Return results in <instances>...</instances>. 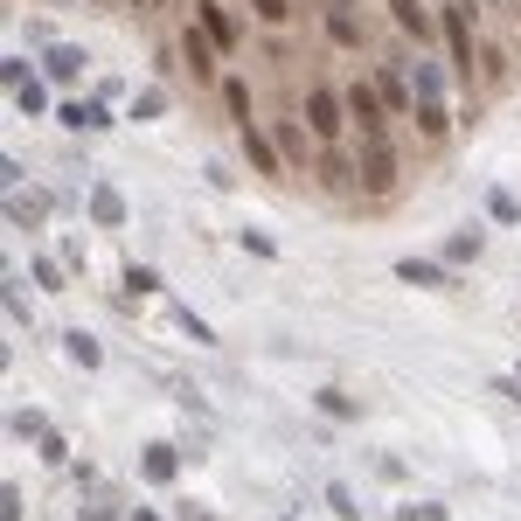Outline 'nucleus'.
<instances>
[{"label":"nucleus","instance_id":"1","mask_svg":"<svg viewBox=\"0 0 521 521\" xmlns=\"http://www.w3.org/2000/svg\"><path fill=\"white\" fill-rule=\"evenodd\" d=\"M341 126H348V98H334V91L320 84V91L306 98V132H320V146H334Z\"/></svg>","mask_w":521,"mask_h":521},{"label":"nucleus","instance_id":"2","mask_svg":"<svg viewBox=\"0 0 521 521\" xmlns=\"http://www.w3.org/2000/svg\"><path fill=\"white\" fill-rule=\"evenodd\" d=\"M362 188H376V195H390V188H396V153H390V139H369V153H362Z\"/></svg>","mask_w":521,"mask_h":521},{"label":"nucleus","instance_id":"3","mask_svg":"<svg viewBox=\"0 0 521 521\" xmlns=\"http://www.w3.org/2000/svg\"><path fill=\"white\" fill-rule=\"evenodd\" d=\"M445 42H452L459 70H473V7H466V0H452V7H445Z\"/></svg>","mask_w":521,"mask_h":521},{"label":"nucleus","instance_id":"4","mask_svg":"<svg viewBox=\"0 0 521 521\" xmlns=\"http://www.w3.org/2000/svg\"><path fill=\"white\" fill-rule=\"evenodd\" d=\"M348 119L369 132V139H383V98H376V84H355L348 91Z\"/></svg>","mask_w":521,"mask_h":521},{"label":"nucleus","instance_id":"5","mask_svg":"<svg viewBox=\"0 0 521 521\" xmlns=\"http://www.w3.org/2000/svg\"><path fill=\"white\" fill-rule=\"evenodd\" d=\"M139 473H146L153 487H167V480L181 473V452H174V445H146V452H139Z\"/></svg>","mask_w":521,"mask_h":521},{"label":"nucleus","instance_id":"6","mask_svg":"<svg viewBox=\"0 0 521 521\" xmlns=\"http://www.w3.org/2000/svg\"><path fill=\"white\" fill-rule=\"evenodd\" d=\"M396 28L410 35V42H431V14H424V0H390Z\"/></svg>","mask_w":521,"mask_h":521},{"label":"nucleus","instance_id":"7","mask_svg":"<svg viewBox=\"0 0 521 521\" xmlns=\"http://www.w3.org/2000/svg\"><path fill=\"white\" fill-rule=\"evenodd\" d=\"M181 56H188V70H195L202 84L216 77V56H209V35H202V28H188V35H181Z\"/></svg>","mask_w":521,"mask_h":521},{"label":"nucleus","instance_id":"8","mask_svg":"<svg viewBox=\"0 0 521 521\" xmlns=\"http://www.w3.org/2000/svg\"><path fill=\"white\" fill-rule=\"evenodd\" d=\"M91 223H105V230H119V223H126V202H119V188H91Z\"/></svg>","mask_w":521,"mask_h":521},{"label":"nucleus","instance_id":"9","mask_svg":"<svg viewBox=\"0 0 521 521\" xmlns=\"http://www.w3.org/2000/svg\"><path fill=\"white\" fill-rule=\"evenodd\" d=\"M202 35H209L216 49H230V42H237V28H230V14H223V7H209V0H202Z\"/></svg>","mask_w":521,"mask_h":521},{"label":"nucleus","instance_id":"10","mask_svg":"<svg viewBox=\"0 0 521 521\" xmlns=\"http://www.w3.org/2000/svg\"><path fill=\"white\" fill-rule=\"evenodd\" d=\"M42 70H49V77H77V70H84V49H70V42H56V49L42 56Z\"/></svg>","mask_w":521,"mask_h":521},{"label":"nucleus","instance_id":"11","mask_svg":"<svg viewBox=\"0 0 521 521\" xmlns=\"http://www.w3.org/2000/svg\"><path fill=\"white\" fill-rule=\"evenodd\" d=\"M63 348H70V362H84V369H98V362H105V348H98L84 327H70V334H63Z\"/></svg>","mask_w":521,"mask_h":521},{"label":"nucleus","instance_id":"12","mask_svg":"<svg viewBox=\"0 0 521 521\" xmlns=\"http://www.w3.org/2000/svg\"><path fill=\"white\" fill-rule=\"evenodd\" d=\"M244 153H251V167H264V174H278V160H285L264 132H244Z\"/></svg>","mask_w":521,"mask_h":521},{"label":"nucleus","instance_id":"13","mask_svg":"<svg viewBox=\"0 0 521 521\" xmlns=\"http://www.w3.org/2000/svg\"><path fill=\"white\" fill-rule=\"evenodd\" d=\"M320 181H327V188H355V167H348V160L327 146V153H320Z\"/></svg>","mask_w":521,"mask_h":521},{"label":"nucleus","instance_id":"14","mask_svg":"<svg viewBox=\"0 0 521 521\" xmlns=\"http://www.w3.org/2000/svg\"><path fill=\"white\" fill-rule=\"evenodd\" d=\"M396 278H403V285H445V271L424 264V258H403V264H396Z\"/></svg>","mask_w":521,"mask_h":521},{"label":"nucleus","instance_id":"15","mask_svg":"<svg viewBox=\"0 0 521 521\" xmlns=\"http://www.w3.org/2000/svg\"><path fill=\"white\" fill-rule=\"evenodd\" d=\"M14 105H21L28 119H42V112H49V91H42V84L28 77V84H14Z\"/></svg>","mask_w":521,"mask_h":521},{"label":"nucleus","instance_id":"16","mask_svg":"<svg viewBox=\"0 0 521 521\" xmlns=\"http://www.w3.org/2000/svg\"><path fill=\"white\" fill-rule=\"evenodd\" d=\"M327 35H334L341 49H362V21H355V14H334V21H327Z\"/></svg>","mask_w":521,"mask_h":521},{"label":"nucleus","instance_id":"17","mask_svg":"<svg viewBox=\"0 0 521 521\" xmlns=\"http://www.w3.org/2000/svg\"><path fill=\"white\" fill-rule=\"evenodd\" d=\"M223 105H230V112H237V119H244V132H251V91H244V84H237V77H230V84H223Z\"/></svg>","mask_w":521,"mask_h":521},{"label":"nucleus","instance_id":"18","mask_svg":"<svg viewBox=\"0 0 521 521\" xmlns=\"http://www.w3.org/2000/svg\"><path fill=\"white\" fill-rule=\"evenodd\" d=\"M278 153L285 160H306V126H278Z\"/></svg>","mask_w":521,"mask_h":521},{"label":"nucleus","instance_id":"19","mask_svg":"<svg viewBox=\"0 0 521 521\" xmlns=\"http://www.w3.org/2000/svg\"><path fill=\"white\" fill-rule=\"evenodd\" d=\"M417 126H424V139H445V112H438V105H417Z\"/></svg>","mask_w":521,"mask_h":521},{"label":"nucleus","instance_id":"20","mask_svg":"<svg viewBox=\"0 0 521 521\" xmlns=\"http://www.w3.org/2000/svg\"><path fill=\"white\" fill-rule=\"evenodd\" d=\"M160 112H167L160 91H139V98H132V119H160Z\"/></svg>","mask_w":521,"mask_h":521},{"label":"nucleus","instance_id":"21","mask_svg":"<svg viewBox=\"0 0 521 521\" xmlns=\"http://www.w3.org/2000/svg\"><path fill=\"white\" fill-rule=\"evenodd\" d=\"M320 410H327V417H362V410H355L341 390H320Z\"/></svg>","mask_w":521,"mask_h":521},{"label":"nucleus","instance_id":"22","mask_svg":"<svg viewBox=\"0 0 521 521\" xmlns=\"http://www.w3.org/2000/svg\"><path fill=\"white\" fill-rule=\"evenodd\" d=\"M466 258H480V237H473V230H459V237H452V264H466Z\"/></svg>","mask_w":521,"mask_h":521},{"label":"nucleus","instance_id":"23","mask_svg":"<svg viewBox=\"0 0 521 521\" xmlns=\"http://www.w3.org/2000/svg\"><path fill=\"white\" fill-rule=\"evenodd\" d=\"M327 508H334L341 521H355V494H348V487H327Z\"/></svg>","mask_w":521,"mask_h":521},{"label":"nucleus","instance_id":"24","mask_svg":"<svg viewBox=\"0 0 521 521\" xmlns=\"http://www.w3.org/2000/svg\"><path fill=\"white\" fill-rule=\"evenodd\" d=\"M244 251H251V258H278V244H271L264 230H244Z\"/></svg>","mask_w":521,"mask_h":521},{"label":"nucleus","instance_id":"25","mask_svg":"<svg viewBox=\"0 0 521 521\" xmlns=\"http://www.w3.org/2000/svg\"><path fill=\"white\" fill-rule=\"evenodd\" d=\"M0 521H21V487H7V494H0Z\"/></svg>","mask_w":521,"mask_h":521},{"label":"nucleus","instance_id":"26","mask_svg":"<svg viewBox=\"0 0 521 521\" xmlns=\"http://www.w3.org/2000/svg\"><path fill=\"white\" fill-rule=\"evenodd\" d=\"M396 521H445V508H438V501H431V508H403Z\"/></svg>","mask_w":521,"mask_h":521},{"label":"nucleus","instance_id":"27","mask_svg":"<svg viewBox=\"0 0 521 521\" xmlns=\"http://www.w3.org/2000/svg\"><path fill=\"white\" fill-rule=\"evenodd\" d=\"M251 7H258L264 21H285V14H292V7H285V0H251Z\"/></svg>","mask_w":521,"mask_h":521},{"label":"nucleus","instance_id":"28","mask_svg":"<svg viewBox=\"0 0 521 521\" xmlns=\"http://www.w3.org/2000/svg\"><path fill=\"white\" fill-rule=\"evenodd\" d=\"M84 521H119V515H98V508H91V515H84Z\"/></svg>","mask_w":521,"mask_h":521},{"label":"nucleus","instance_id":"29","mask_svg":"<svg viewBox=\"0 0 521 521\" xmlns=\"http://www.w3.org/2000/svg\"><path fill=\"white\" fill-rule=\"evenodd\" d=\"M132 7H153V0H132Z\"/></svg>","mask_w":521,"mask_h":521},{"label":"nucleus","instance_id":"30","mask_svg":"<svg viewBox=\"0 0 521 521\" xmlns=\"http://www.w3.org/2000/svg\"><path fill=\"white\" fill-rule=\"evenodd\" d=\"M515 14H521V0H515Z\"/></svg>","mask_w":521,"mask_h":521}]
</instances>
